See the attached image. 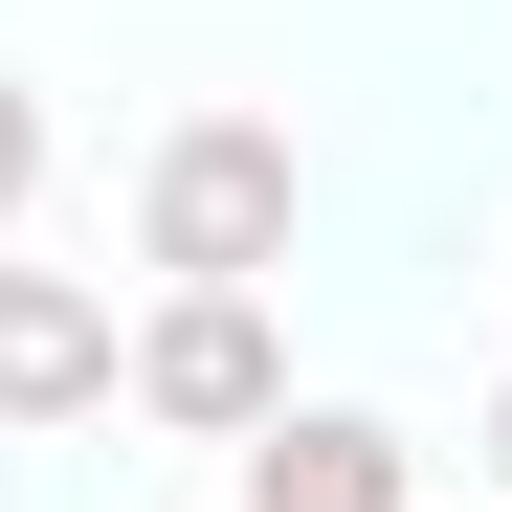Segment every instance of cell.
Wrapping results in <instances>:
<instances>
[{"mask_svg": "<svg viewBox=\"0 0 512 512\" xmlns=\"http://www.w3.org/2000/svg\"><path fill=\"white\" fill-rule=\"evenodd\" d=\"M290 134L268 112H179L156 134V179H134V245H156V290H268L290 268Z\"/></svg>", "mask_w": 512, "mask_h": 512, "instance_id": "obj_1", "label": "cell"}, {"mask_svg": "<svg viewBox=\"0 0 512 512\" xmlns=\"http://www.w3.org/2000/svg\"><path fill=\"white\" fill-rule=\"evenodd\" d=\"M112 401H134V423H179V446H245V423L290 401L268 290H156V312H134V357H112Z\"/></svg>", "mask_w": 512, "mask_h": 512, "instance_id": "obj_2", "label": "cell"}, {"mask_svg": "<svg viewBox=\"0 0 512 512\" xmlns=\"http://www.w3.org/2000/svg\"><path fill=\"white\" fill-rule=\"evenodd\" d=\"M245 512H423V446L357 401H268L245 423Z\"/></svg>", "mask_w": 512, "mask_h": 512, "instance_id": "obj_3", "label": "cell"}, {"mask_svg": "<svg viewBox=\"0 0 512 512\" xmlns=\"http://www.w3.org/2000/svg\"><path fill=\"white\" fill-rule=\"evenodd\" d=\"M112 357H134V334H112L90 268H0V423H90Z\"/></svg>", "mask_w": 512, "mask_h": 512, "instance_id": "obj_4", "label": "cell"}, {"mask_svg": "<svg viewBox=\"0 0 512 512\" xmlns=\"http://www.w3.org/2000/svg\"><path fill=\"white\" fill-rule=\"evenodd\" d=\"M23 201H45V90L0 67V223H23Z\"/></svg>", "mask_w": 512, "mask_h": 512, "instance_id": "obj_5", "label": "cell"}, {"mask_svg": "<svg viewBox=\"0 0 512 512\" xmlns=\"http://www.w3.org/2000/svg\"><path fill=\"white\" fill-rule=\"evenodd\" d=\"M468 446H490V490H512V401H490V423H468Z\"/></svg>", "mask_w": 512, "mask_h": 512, "instance_id": "obj_6", "label": "cell"}]
</instances>
